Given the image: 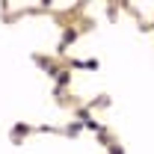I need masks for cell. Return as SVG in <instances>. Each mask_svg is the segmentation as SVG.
Returning <instances> with one entry per match:
<instances>
[{
  "label": "cell",
  "instance_id": "cell-1",
  "mask_svg": "<svg viewBox=\"0 0 154 154\" xmlns=\"http://www.w3.org/2000/svg\"><path fill=\"white\" fill-rule=\"evenodd\" d=\"M74 38H77V33H74V30H65V36H62V48H68Z\"/></svg>",
  "mask_w": 154,
  "mask_h": 154
},
{
  "label": "cell",
  "instance_id": "cell-2",
  "mask_svg": "<svg viewBox=\"0 0 154 154\" xmlns=\"http://www.w3.org/2000/svg\"><path fill=\"white\" fill-rule=\"evenodd\" d=\"M110 154H122V148H119V145H113V148H110Z\"/></svg>",
  "mask_w": 154,
  "mask_h": 154
}]
</instances>
